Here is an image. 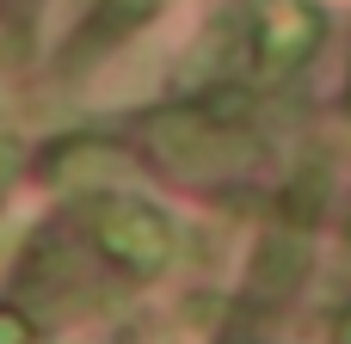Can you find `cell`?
<instances>
[{
  "instance_id": "obj_8",
  "label": "cell",
  "mask_w": 351,
  "mask_h": 344,
  "mask_svg": "<svg viewBox=\"0 0 351 344\" xmlns=\"http://www.w3.org/2000/svg\"><path fill=\"white\" fill-rule=\"evenodd\" d=\"M31 12H37V0H0V18L12 31H31Z\"/></svg>"
},
{
  "instance_id": "obj_9",
  "label": "cell",
  "mask_w": 351,
  "mask_h": 344,
  "mask_svg": "<svg viewBox=\"0 0 351 344\" xmlns=\"http://www.w3.org/2000/svg\"><path fill=\"white\" fill-rule=\"evenodd\" d=\"M339 344H351V314H346V320H339Z\"/></svg>"
},
{
  "instance_id": "obj_6",
  "label": "cell",
  "mask_w": 351,
  "mask_h": 344,
  "mask_svg": "<svg viewBox=\"0 0 351 344\" xmlns=\"http://www.w3.org/2000/svg\"><path fill=\"white\" fill-rule=\"evenodd\" d=\"M327 197V178H321V166H302L296 172V185L284 191V209H290V222H315V203Z\"/></svg>"
},
{
  "instance_id": "obj_5",
  "label": "cell",
  "mask_w": 351,
  "mask_h": 344,
  "mask_svg": "<svg viewBox=\"0 0 351 344\" xmlns=\"http://www.w3.org/2000/svg\"><path fill=\"white\" fill-rule=\"evenodd\" d=\"M302 277H308V246H302L296 234H271V240L259 246V259H253L247 295H253V302H284Z\"/></svg>"
},
{
  "instance_id": "obj_4",
  "label": "cell",
  "mask_w": 351,
  "mask_h": 344,
  "mask_svg": "<svg viewBox=\"0 0 351 344\" xmlns=\"http://www.w3.org/2000/svg\"><path fill=\"white\" fill-rule=\"evenodd\" d=\"M154 6H160V0H99V6L86 12V25L68 37L62 62H68V68H80L86 55H105L111 43H123L130 31H142V25L154 18Z\"/></svg>"
},
{
  "instance_id": "obj_7",
  "label": "cell",
  "mask_w": 351,
  "mask_h": 344,
  "mask_svg": "<svg viewBox=\"0 0 351 344\" xmlns=\"http://www.w3.org/2000/svg\"><path fill=\"white\" fill-rule=\"evenodd\" d=\"M31 339H37V326L19 308H0V344H31Z\"/></svg>"
},
{
  "instance_id": "obj_1",
  "label": "cell",
  "mask_w": 351,
  "mask_h": 344,
  "mask_svg": "<svg viewBox=\"0 0 351 344\" xmlns=\"http://www.w3.org/2000/svg\"><path fill=\"white\" fill-rule=\"evenodd\" d=\"M93 240L105 259H117L123 271L136 277H154L167 259H173V228L154 203H136V197H105L93 209Z\"/></svg>"
},
{
  "instance_id": "obj_3",
  "label": "cell",
  "mask_w": 351,
  "mask_h": 344,
  "mask_svg": "<svg viewBox=\"0 0 351 344\" xmlns=\"http://www.w3.org/2000/svg\"><path fill=\"white\" fill-rule=\"evenodd\" d=\"M148 148H154V160L179 166V172H197L228 148V129H216L204 111H154L148 117Z\"/></svg>"
},
{
  "instance_id": "obj_2",
  "label": "cell",
  "mask_w": 351,
  "mask_h": 344,
  "mask_svg": "<svg viewBox=\"0 0 351 344\" xmlns=\"http://www.w3.org/2000/svg\"><path fill=\"white\" fill-rule=\"evenodd\" d=\"M321 37H327L321 6H308V0H271L253 18V68L259 74H290V68H302L315 55Z\"/></svg>"
}]
</instances>
